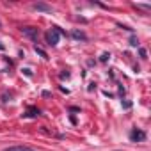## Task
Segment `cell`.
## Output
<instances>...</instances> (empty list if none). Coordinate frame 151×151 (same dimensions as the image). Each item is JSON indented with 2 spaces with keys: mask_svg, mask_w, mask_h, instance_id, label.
I'll list each match as a JSON object with an SVG mask.
<instances>
[{
  "mask_svg": "<svg viewBox=\"0 0 151 151\" xmlns=\"http://www.w3.org/2000/svg\"><path fill=\"white\" fill-rule=\"evenodd\" d=\"M73 37L75 39H86V34L80 32V30H73Z\"/></svg>",
  "mask_w": 151,
  "mask_h": 151,
  "instance_id": "cell-6",
  "label": "cell"
},
{
  "mask_svg": "<svg viewBox=\"0 0 151 151\" xmlns=\"http://www.w3.org/2000/svg\"><path fill=\"white\" fill-rule=\"evenodd\" d=\"M130 139H132L133 142H140V140L146 139V133H144L142 130H137V128H135V130L130 132Z\"/></svg>",
  "mask_w": 151,
  "mask_h": 151,
  "instance_id": "cell-3",
  "label": "cell"
},
{
  "mask_svg": "<svg viewBox=\"0 0 151 151\" xmlns=\"http://www.w3.org/2000/svg\"><path fill=\"white\" fill-rule=\"evenodd\" d=\"M36 11H43V13H52V7L50 6H46V4H34L32 6Z\"/></svg>",
  "mask_w": 151,
  "mask_h": 151,
  "instance_id": "cell-5",
  "label": "cell"
},
{
  "mask_svg": "<svg viewBox=\"0 0 151 151\" xmlns=\"http://www.w3.org/2000/svg\"><path fill=\"white\" fill-rule=\"evenodd\" d=\"M109 59H110V53H103L101 55V62H107Z\"/></svg>",
  "mask_w": 151,
  "mask_h": 151,
  "instance_id": "cell-8",
  "label": "cell"
},
{
  "mask_svg": "<svg viewBox=\"0 0 151 151\" xmlns=\"http://www.w3.org/2000/svg\"><path fill=\"white\" fill-rule=\"evenodd\" d=\"M59 34H64L59 27H53L52 30H48V32H46V43L52 45V46H55V45L59 43Z\"/></svg>",
  "mask_w": 151,
  "mask_h": 151,
  "instance_id": "cell-1",
  "label": "cell"
},
{
  "mask_svg": "<svg viewBox=\"0 0 151 151\" xmlns=\"http://www.w3.org/2000/svg\"><path fill=\"white\" fill-rule=\"evenodd\" d=\"M0 50H4V45H2V43H0Z\"/></svg>",
  "mask_w": 151,
  "mask_h": 151,
  "instance_id": "cell-10",
  "label": "cell"
},
{
  "mask_svg": "<svg viewBox=\"0 0 151 151\" xmlns=\"http://www.w3.org/2000/svg\"><path fill=\"white\" fill-rule=\"evenodd\" d=\"M4 151H36V149L34 147H29V146H9Z\"/></svg>",
  "mask_w": 151,
  "mask_h": 151,
  "instance_id": "cell-4",
  "label": "cell"
},
{
  "mask_svg": "<svg viewBox=\"0 0 151 151\" xmlns=\"http://www.w3.org/2000/svg\"><path fill=\"white\" fill-rule=\"evenodd\" d=\"M130 45H132V46H137V39H135V37H132V39H130Z\"/></svg>",
  "mask_w": 151,
  "mask_h": 151,
  "instance_id": "cell-9",
  "label": "cell"
},
{
  "mask_svg": "<svg viewBox=\"0 0 151 151\" xmlns=\"http://www.w3.org/2000/svg\"><path fill=\"white\" fill-rule=\"evenodd\" d=\"M22 34L27 36V37L32 39V41H37V36H39L37 29H34V27H22Z\"/></svg>",
  "mask_w": 151,
  "mask_h": 151,
  "instance_id": "cell-2",
  "label": "cell"
},
{
  "mask_svg": "<svg viewBox=\"0 0 151 151\" xmlns=\"http://www.w3.org/2000/svg\"><path fill=\"white\" fill-rule=\"evenodd\" d=\"M36 52H37L43 59H48V55H46V52H45V50H41V48H37V46H36Z\"/></svg>",
  "mask_w": 151,
  "mask_h": 151,
  "instance_id": "cell-7",
  "label": "cell"
}]
</instances>
